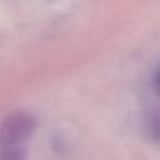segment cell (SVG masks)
<instances>
[{
    "label": "cell",
    "mask_w": 160,
    "mask_h": 160,
    "mask_svg": "<svg viewBox=\"0 0 160 160\" xmlns=\"http://www.w3.org/2000/svg\"><path fill=\"white\" fill-rule=\"evenodd\" d=\"M38 120L25 111H14L0 123V146H21L37 130Z\"/></svg>",
    "instance_id": "1"
},
{
    "label": "cell",
    "mask_w": 160,
    "mask_h": 160,
    "mask_svg": "<svg viewBox=\"0 0 160 160\" xmlns=\"http://www.w3.org/2000/svg\"><path fill=\"white\" fill-rule=\"evenodd\" d=\"M25 149L21 146H0V160H26Z\"/></svg>",
    "instance_id": "2"
},
{
    "label": "cell",
    "mask_w": 160,
    "mask_h": 160,
    "mask_svg": "<svg viewBox=\"0 0 160 160\" xmlns=\"http://www.w3.org/2000/svg\"><path fill=\"white\" fill-rule=\"evenodd\" d=\"M149 128L153 139L158 140V112L153 113L149 120Z\"/></svg>",
    "instance_id": "3"
}]
</instances>
